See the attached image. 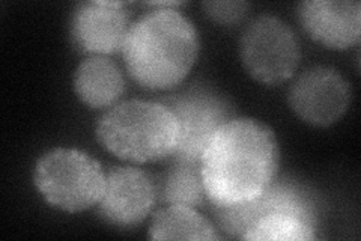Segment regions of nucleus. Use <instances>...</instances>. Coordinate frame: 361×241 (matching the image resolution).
<instances>
[{
  "label": "nucleus",
  "mask_w": 361,
  "mask_h": 241,
  "mask_svg": "<svg viewBox=\"0 0 361 241\" xmlns=\"http://www.w3.org/2000/svg\"><path fill=\"white\" fill-rule=\"evenodd\" d=\"M280 166V146L269 125L238 118L211 137L200 157L207 198L214 206L256 199L273 184Z\"/></svg>",
  "instance_id": "f257e3e1"
},
{
  "label": "nucleus",
  "mask_w": 361,
  "mask_h": 241,
  "mask_svg": "<svg viewBox=\"0 0 361 241\" xmlns=\"http://www.w3.org/2000/svg\"><path fill=\"white\" fill-rule=\"evenodd\" d=\"M199 52L195 23L172 8H155L133 21L122 45L128 74L151 90H169L183 83Z\"/></svg>",
  "instance_id": "f03ea898"
},
{
  "label": "nucleus",
  "mask_w": 361,
  "mask_h": 241,
  "mask_svg": "<svg viewBox=\"0 0 361 241\" xmlns=\"http://www.w3.org/2000/svg\"><path fill=\"white\" fill-rule=\"evenodd\" d=\"M97 137L103 148L122 160L154 163L175 153L178 122L161 101L127 100L98 119Z\"/></svg>",
  "instance_id": "7ed1b4c3"
},
{
  "label": "nucleus",
  "mask_w": 361,
  "mask_h": 241,
  "mask_svg": "<svg viewBox=\"0 0 361 241\" xmlns=\"http://www.w3.org/2000/svg\"><path fill=\"white\" fill-rule=\"evenodd\" d=\"M33 182L54 208L80 213L99 204L106 190V174L95 158L80 149L54 148L38 158Z\"/></svg>",
  "instance_id": "20e7f679"
},
{
  "label": "nucleus",
  "mask_w": 361,
  "mask_h": 241,
  "mask_svg": "<svg viewBox=\"0 0 361 241\" xmlns=\"http://www.w3.org/2000/svg\"><path fill=\"white\" fill-rule=\"evenodd\" d=\"M178 122L173 158L200 162L203 149L224 124L236 118V107L223 90L208 83H195L160 100Z\"/></svg>",
  "instance_id": "39448f33"
},
{
  "label": "nucleus",
  "mask_w": 361,
  "mask_h": 241,
  "mask_svg": "<svg viewBox=\"0 0 361 241\" xmlns=\"http://www.w3.org/2000/svg\"><path fill=\"white\" fill-rule=\"evenodd\" d=\"M240 56L256 82L276 86L295 76L301 61L300 42L286 21L273 14L253 18L244 28Z\"/></svg>",
  "instance_id": "423d86ee"
},
{
  "label": "nucleus",
  "mask_w": 361,
  "mask_h": 241,
  "mask_svg": "<svg viewBox=\"0 0 361 241\" xmlns=\"http://www.w3.org/2000/svg\"><path fill=\"white\" fill-rule=\"evenodd\" d=\"M271 211L297 214L313 226H319V201L314 192L293 180H276L261 196L250 202L214 206L212 214L221 231L231 238H241L259 217Z\"/></svg>",
  "instance_id": "0eeeda50"
},
{
  "label": "nucleus",
  "mask_w": 361,
  "mask_h": 241,
  "mask_svg": "<svg viewBox=\"0 0 361 241\" xmlns=\"http://www.w3.org/2000/svg\"><path fill=\"white\" fill-rule=\"evenodd\" d=\"M353 88L331 66L316 65L293 80L288 93L289 106L300 119L313 127H330L351 106Z\"/></svg>",
  "instance_id": "6e6552de"
},
{
  "label": "nucleus",
  "mask_w": 361,
  "mask_h": 241,
  "mask_svg": "<svg viewBox=\"0 0 361 241\" xmlns=\"http://www.w3.org/2000/svg\"><path fill=\"white\" fill-rule=\"evenodd\" d=\"M157 199L155 181L133 166H113L106 174V190L99 201L101 219L118 228L140 225Z\"/></svg>",
  "instance_id": "1a4fd4ad"
},
{
  "label": "nucleus",
  "mask_w": 361,
  "mask_h": 241,
  "mask_svg": "<svg viewBox=\"0 0 361 241\" xmlns=\"http://www.w3.org/2000/svg\"><path fill=\"white\" fill-rule=\"evenodd\" d=\"M131 28L130 13L122 2H85L71 18V40L75 49L92 56L122 52Z\"/></svg>",
  "instance_id": "9d476101"
},
{
  "label": "nucleus",
  "mask_w": 361,
  "mask_h": 241,
  "mask_svg": "<svg viewBox=\"0 0 361 241\" xmlns=\"http://www.w3.org/2000/svg\"><path fill=\"white\" fill-rule=\"evenodd\" d=\"M298 18L307 35L329 49L345 50L360 42V2L307 0L298 5Z\"/></svg>",
  "instance_id": "9b49d317"
},
{
  "label": "nucleus",
  "mask_w": 361,
  "mask_h": 241,
  "mask_svg": "<svg viewBox=\"0 0 361 241\" xmlns=\"http://www.w3.org/2000/svg\"><path fill=\"white\" fill-rule=\"evenodd\" d=\"M74 90L83 105L106 109L116 105L126 93L121 68L106 56H89L74 73Z\"/></svg>",
  "instance_id": "f8f14e48"
},
{
  "label": "nucleus",
  "mask_w": 361,
  "mask_h": 241,
  "mask_svg": "<svg viewBox=\"0 0 361 241\" xmlns=\"http://www.w3.org/2000/svg\"><path fill=\"white\" fill-rule=\"evenodd\" d=\"M157 198L166 205L202 206L207 192L203 186L200 162L169 157V165L158 177Z\"/></svg>",
  "instance_id": "ddd939ff"
},
{
  "label": "nucleus",
  "mask_w": 361,
  "mask_h": 241,
  "mask_svg": "<svg viewBox=\"0 0 361 241\" xmlns=\"http://www.w3.org/2000/svg\"><path fill=\"white\" fill-rule=\"evenodd\" d=\"M152 240H219V234L207 217L193 206L167 205L152 214L149 226Z\"/></svg>",
  "instance_id": "4468645a"
},
{
  "label": "nucleus",
  "mask_w": 361,
  "mask_h": 241,
  "mask_svg": "<svg viewBox=\"0 0 361 241\" xmlns=\"http://www.w3.org/2000/svg\"><path fill=\"white\" fill-rule=\"evenodd\" d=\"M318 228L302 217L286 213L271 211L247 229L241 240H280V241H312L316 240Z\"/></svg>",
  "instance_id": "2eb2a0df"
},
{
  "label": "nucleus",
  "mask_w": 361,
  "mask_h": 241,
  "mask_svg": "<svg viewBox=\"0 0 361 241\" xmlns=\"http://www.w3.org/2000/svg\"><path fill=\"white\" fill-rule=\"evenodd\" d=\"M205 14L214 21L223 26H232L244 20L250 9V4L247 2H203L202 4Z\"/></svg>",
  "instance_id": "dca6fc26"
}]
</instances>
